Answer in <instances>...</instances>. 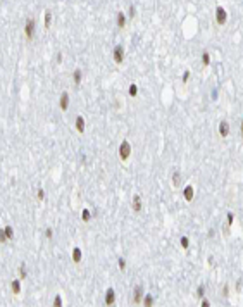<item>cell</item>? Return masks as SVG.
<instances>
[{"mask_svg": "<svg viewBox=\"0 0 243 307\" xmlns=\"http://www.w3.org/2000/svg\"><path fill=\"white\" fill-rule=\"evenodd\" d=\"M123 59H124V48H123L121 45H117V47L114 48V60H116L117 64H121Z\"/></svg>", "mask_w": 243, "mask_h": 307, "instance_id": "6da1fadb", "label": "cell"}, {"mask_svg": "<svg viewBox=\"0 0 243 307\" xmlns=\"http://www.w3.org/2000/svg\"><path fill=\"white\" fill-rule=\"evenodd\" d=\"M24 33H26L28 38L33 36V33H35V21L33 19H29L28 22H26V26H24Z\"/></svg>", "mask_w": 243, "mask_h": 307, "instance_id": "7a4b0ae2", "label": "cell"}, {"mask_svg": "<svg viewBox=\"0 0 243 307\" xmlns=\"http://www.w3.org/2000/svg\"><path fill=\"white\" fill-rule=\"evenodd\" d=\"M216 19H217L219 24H224L226 22V11L223 7H217V9H216Z\"/></svg>", "mask_w": 243, "mask_h": 307, "instance_id": "3957f363", "label": "cell"}, {"mask_svg": "<svg viewBox=\"0 0 243 307\" xmlns=\"http://www.w3.org/2000/svg\"><path fill=\"white\" fill-rule=\"evenodd\" d=\"M67 105H69V95H67V93H62V95H60V107L66 111Z\"/></svg>", "mask_w": 243, "mask_h": 307, "instance_id": "277c9868", "label": "cell"}, {"mask_svg": "<svg viewBox=\"0 0 243 307\" xmlns=\"http://www.w3.org/2000/svg\"><path fill=\"white\" fill-rule=\"evenodd\" d=\"M119 150H121V157H123V159H126V157L130 155V147H128V143H126V142L121 145V149H119Z\"/></svg>", "mask_w": 243, "mask_h": 307, "instance_id": "5b68a950", "label": "cell"}, {"mask_svg": "<svg viewBox=\"0 0 243 307\" xmlns=\"http://www.w3.org/2000/svg\"><path fill=\"white\" fill-rule=\"evenodd\" d=\"M124 24H126L124 14H123V12H117V26H119V28H124Z\"/></svg>", "mask_w": 243, "mask_h": 307, "instance_id": "8992f818", "label": "cell"}, {"mask_svg": "<svg viewBox=\"0 0 243 307\" xmlns=\"http://www.w3.org/2000/svg\"><path fill=\"white\" fill-rule=\"evenodd\" d=\"M76 128H78V131H83V130H85V121H83V117H76Z\"/></svg>", "mask_w": 243, "mask_h": 307, "instance_id": "52a82bcc", "label": "cell"}, {"mask_svg": "<svg viewBox=\"0 0 243 307\" xmlns=\"http://www.w3.org/2000/svg\"><path fill=\"white\" fill-rule=\"evenodd\" d=\"M105 302H107V304H112L114 302V292L112 290L107 292V295H105Z\"/></svg>", "mask_w": 243, "mask_h": 307, "instance_id": "ba28073f", "label": "cell"}, {"mask_svg": "<svg viewBox=\"0 0 243 307\" xmlns=\"http://www.w3.org/2000/svg\"><path fill=\"white\" fill-rule=\"evenodd\" d=\"M4 233H5V236H7V238H12V235H14V231H12V228H11V226H7Z\"/></svg>", "mask_w": 243, "mask_h": 307, "instance_id": "9c48e42d", "label": "cell"}, {"mask_svg": "<svg viewBox=\"0 0 243 307\" xmlns=\"http://www.w3.org/2000/svg\"><path fill=\"white\" fill-rule=\"evenodd\" d=\"M74 81H76V83H79V81H81V71H79V69H76V71H74Z\"/></svg>", "mask_w": 243, "mask_h": 307, "instance_id": "30bf717a", "label": "cell"}, {"mask_svg": "<svg viewBox=\"0 0 243 307\" xmlns=\"http://www.w3.org/2000/svg\"><path fill=\"white\" fill-rule=\"evenodd\" d=\"M133 205H134V209H136V211H140V209H141V207H140V198H138V197H134V202H133Z\"/></svg>", "mask_w": 243, "mask_h": 307, "instance_id": "8fae6325", "label": "cell"}, {"mask_svg": "<svg viewBox=\"0 0 243 307\" xmlns=\"http://www.w3.org/2000/svg\"><path fill=\"white\" fill-rule=\"evenodd\" d=\"M48 24H50V12H45V26L48 28Z\"/></svg>", "mask_w": 243, "mask_h": 307, "instance_id": "7c38bea8", "label": "cell"}, {"mask_svg": "<svg viewBox=\"0 0 243 307\" xmlns=\"http://www.w3.org/2000/svg\"><path fill=\"white\" fill-rule=\"evenodd\" d=\"M79 257H81V252H79V249H74V261H76V262L79 261Z\"/></svg>", "mask_w": 243, "mask_h": 307, "instance_id": "4fadbf2b", "label": "cell"}, {"mask_svg": "<svg viewBox=\"0 0 243 307\" xmlns=\"http://www.w3.org/2000/svg\"><path fill=\"white\" fill-rule=\"evenodd\" d=\"M136 92H138V88H136L134 85H131V86H130V93H131V95H136Z\"/></svg>", "mask_w": 243, "mask_h": 307, "instance_id": "5bb4252c", "label": "cell"}, {"mask_svg": "<svg viewBox=\"0 0 243 307\" xmlns=\"http://www.w3.org/2000/svg\"><path fill=\"white\" fill-rule=\"evenodd\" d=\"M12 288H14V292H16V293H19V283H18V281H12Z\"/></svg>", "mask_w": 243, "mask_h": 307, "instance_id": "9a60e30c", "label": "cell"}, {"mask_svg": "<svg viewBox=\"0 0 243 307\" xmlns=\"http://www.w3.org/2000/svg\"><path fill=\"white\" fill-rule=\"evenodd\" d=\"M202 60H204V64H209V60H210V59H209V54H204V57H202Z\"/></svg>", "mask_w": 243, "mask_h": 307, "instance_id": "2e32d148", "label": "cell"}, {"mask_svg": "<svg viewBox=\"0 0 243 307\" xmlns=\"http://www.w3.org/2000/svg\"><path fill=\"white\" fill-rule=\"evenodd\" d=\"M140 293H141V292H140V288H136V290H134V300H138V299H140Z\"/></svg>", "mask_w": 243, "mask_h": 307, "instance_id": "e0dca14e", "label": "cell"}, {"mask_svg": "<svg viewBox=\"0 0 243 307\" xmlns=\"http://www.w3.org/2000/svg\"><path fill=\"white\" fill-rule=\"evenodd\" d=\"M133 16H134V7L131 5V7H130V18H133Z\"/></svg>", "mask_w": 243, "mask_h": 307, "instance_id": "ac0fdd59", "label": "cell"}, {"mask_svg": "<svg viewBox=\"0 0 243 307\" xmlns=\"http://www.w3.org/2000/svg\"><path fill=\"white\" fill-rule=\"evenodd\" d=\"M191 193H193V190H191V188H188V190H186V197H188V198L191 197Z\"/></svg>", "mask_w": 243, "mask_h": 307, "instance_id": "d6986e66", "label": "cell"}]
</instances>
